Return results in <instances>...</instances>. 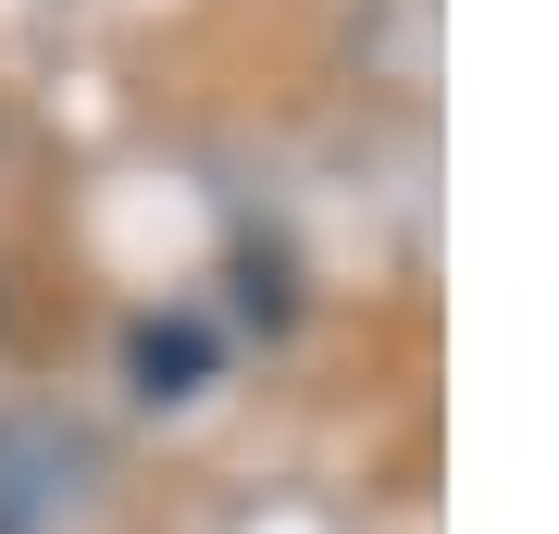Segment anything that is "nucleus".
<instances>
[{
    "label": "nucleus",
    "instance_id": "2",
    "mask_svg": "<svg viewBox=\"0 0 559 534\" xmlns=\"http://www.w3.org/2000/svg\"><path fill=\"white\" fill-rule=\"evenodd\" d=\"M200 323H138V397H187L200 385Z\"/></svg>",
    "mask_w": 559,
    "mask_h": 534
},
{
    "label": "nucleus",
    "instance_id": "1",
    "mask_svg": "<svg viewBox=\"0 0 559 534\" xmlns=\"http://www.w3.org/2000/svg\"><path fill=\"white\" fill-rule=\"evenodd\" d=\"M87 436L50 411H0V534H62L87 510Z\"/></svg>",
    "mask_w": 559,
    "mask_h": 534
}]
</instances>
